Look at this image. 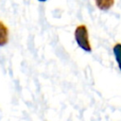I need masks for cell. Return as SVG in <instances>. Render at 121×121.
Masks as SVG:
<instances>
[{"instance_id": "7a4b0ae2", "label": "cell", "mask_w": 121, "mask_h": 121, "mask_svg": "<svg viewBox=\"0 0 121 121\" xmlns=\"http://www.w3.org/2000/svg\"><path fill=\"white\" fill-rule=\"evenodd\" d=\"M9 41V29L6 25L0 21V46H4Z\"/></svg>"}, {"instance_id": "3957f363", "label": "cell", "mask_w": 121, "mask_h": 121, "mask_svg": "<svg viewBox=\"0 0 121 121\" xmlns=\"http://www.w3.org/2000/svg\"><path fill=\"white\" fill-rule=\"evenodd\" d=\"M95 6L103 11H107L110 9H112V7L114 4V0H95Z\"/></svg>"}, {"instance_id": "6da1fadb", "label": "cell", "mask_w": 121, "mask_h": 121, "mask_svg": "<svg viewBox=\"0 0 121 121\" xmlns=\"http://www.w3.org/2000/svg\"><path fill=\"white\" fill-rule=\"evenodd\" d=\"M75 40L81 49L87 52L92 51V47L89 41L88 29L85 25H79L77 26V28L75 29Z\"/></svg>"}, {"instance_id": "277c9868", "label": "cell", "mask_w": 121, "mask_h": 121, "mask_svg": "<svg viewBox=\"0 0 121 121\" xmlns=\"http://www.w3.org/2000/svg\"><path fill=\"white\" fill-rule=\"evenodd\" d=\"M112 51H113V55H114L116 62H117L118 68L121 71V43H115L112 47Z\"/></svg>"}, {"instance_id": "5b68a950", "label": "cell", "mask_w": 121, "mask_h": 121, "mask_svg": "<svg viewBox=\"0 0 121 121\" xmlns=\"http://www.w3.org/2000/svg\"><path fill=\"white\" fill-rule=\"evenodd\" d=\"M38 1H40V2H45L46 0H38Z\"/></svg>"}]
</instances>
